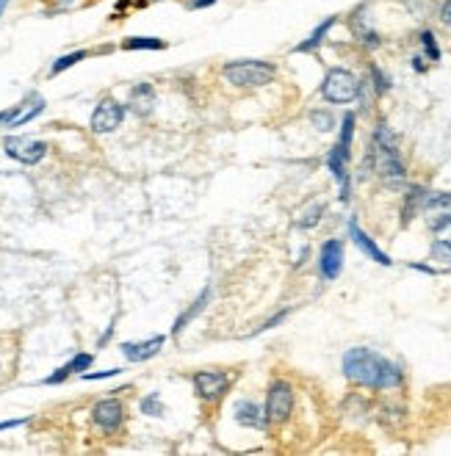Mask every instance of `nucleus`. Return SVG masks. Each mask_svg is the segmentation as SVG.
I'll list each match as a JSON object with an SVG mask.
<instances>
[{"label": "nucleus", "mask_w": 451, "mask_h": 456, "mask_svg": "<svg viewBox=\"0 0 451 456\" xmlns=\"http://www.w3.org/2000/svg\"><path fill=\"white\" fill-rule=\"evenodd\" d=\"M343 376L374 390H391L402 385V368L371 349H349L343 354Z\"/></svg>", "instance_id": "1"}, {"label": "nucleus", "mask_w": 451, "mask_h": 456, "mask_svg": "<svg viewBox=\"0 0 451 456\" xmlns=\"http://www.w3.org/2000/svg\"><path fill=\"white\" fill-rule=\"evenodd\" d=\"M374 155H377V169L385 180L399 183L405 177V166H402L399 152H396V139L385 125H380L374 133Z\"/></svg>", "instance_id": "2"}, {"label": "nucleus", "mask_w": 451, "mask_h": 456, "mask_svg": "<svg viewBox=\"0 0 451 456\" xmlns=\"http://www.w3.org/2000/svg\"><path fill=\"white\" fill-rule=\"evenodd\" d=\"M225 80L241 89L266 86L274 80V67L266 61H230L225 67Z\"/></svg>", "instance_id": "3"}, {"label": "nucleus", "mask_w": 451, "mask_h": 456, "mask_svg": "<svg viewBox=\"0 0 451 456\" xmlns=\"http://www.w3.org/2000/svg\"><path fill=\"white\" fill-rule=\"evenodd\" d=\"M357 91H360V83L349 69H330L321 83V94L327 103H352Z\"/></svg>", "instance_id": "4"}, {"label": "nucleus", "mask_w": 451, "mask_h": 456, "mask_svg": "<svg viewBox=\"0 0 451 456\" xmlns=\"http://www.w3.org/2000/svg\"><path fill=\"white\" fill-rule=\"evenodd\" d=\"M293 410V390L288 382H274L269 387V396H266V421L271 423H282Z\"/></svg>", "instance_id": "5"}, {"label": "nucleus", "mask_w": 451, "mask_h": 456, "mask_svg": "<svg viewBox=\"0 0 451 456\" xmlns=\"http://www.w3.org/2000/svg\"><path fill=\"white\" fill-rule=\"evenodd\" d=\"M3 150L8 158L19 161V164H39L47 152V144L44 141H36V139H22V136H8L3 141Z\"/></svg>", "instance_id": "6"}, {"label": "nucleus", "mask_w": 451, "mask_h": 456, "mask_svg": "<svg viewBox=\"0 0 451 456\" xmlns=\"http://www.w3.org/2000/svg\"><path fill=\"white\" fill-rule=\"evenodd\" d=\"M194 387H197L200 398L219 401L227 390H230V379H227V374H222V371H200V374H194Z\"/></svg>", "instance_id": "7"}, {"label": "nucleus", "mask_w": 451, "mask_h": 456, "mask_svg": "<svg viewBox=\"0 0 451 456\" xmlns=\"http://www.w3.org/2000/svg\"><path fill=\"white\" fill-rule=\"evenodd\" d=\"M122 119H125V108L117 100H103L92 114V130L94 133H111L122 125Z\"/></svg>", "instance_id": "8"}, {"label": "nucleus", "mask_w": 451, "mask_h": 456, "mask_svg": "<svg viewBox=\"0 0 451 456\" xmlns=\"http://www.w3.org/2000/svg\"><path fill=\"white\" fill-rule=\"evenodd\" d=\"M92 418H94V423H97L103 432H117V429L122 426L125 410H122V404H119L117 398H105V401H100V404L92 410Z\"/></svg>", "instance_id": "9"}, {"label": "nucleus", "mask_w": 451, "mask_h": 456, "mask_svg": "<svg viewBox=\"0 0 451 456\" xmlns=\"http://www.w3.org/2000/svg\"><path fill=\"white\" fill-rule=\"evenodd\" d=\"M318 268H321V277L324 279H338L341 268H343V243L341 240H327L321 246V260H318Z\"/></svg>", "instance_id": "10"}, {"label": "nucleus", "mask_w": 451, "mask_h": 456, "mask_svg": "<svg viewBox=\"0 0 451 456\" xmlns=\"http://www.w3.org/2000/svg\"><path fill=\"white\" fill-rule=\"evenodd\" d=\"M167 343V337L164 335H155V337H150V340H130V343H122V354L130 360V362H144V360H150V357H155L158 351H161V346Z\"/></svg>", "instance_id": "11"}, {"label": "nucleus", "mask_w": 451, "mask_h": 456, "mask_svg": "<svg viewBox=\"0 0 451 456\" xmlns=\"http://www.w3.org/2000/svg\"><path fill=\"white\" fill-rule=\"evenodd\" d=\"M349 238H352V240H355V243H357V246H360V249H363L371 260H377L380 265H391V257H388V254H385V252H382V249H380V246H377V243H374V240H371L363 229L357 227V222H355V219L349 222Z\"/></svg>", "instance_id": "12"}, {"label": "nucleus", "mask_w": 451, "mask_h": 456, "mask_svg": "<svg viewBox=\"0 0 451 456\" xmlns=\"http://www.w3.org/2000/svg\"><path fill=\"white\" fill-rule=\"evenodd\" d=\"M232 412H235V421L241 426H249V429H263L266 426V412L255 401H238L232 407Z\"/></svg>", "instance_id": "13"}, {"label": "nucleus", "mask_w": 451, "mask_h": 456, "mask_svg": "<svg viewBox=\"0 0 451 456\" xmlns=\"http://www.w3.org/2000/svg\"><path fill=\"white\" fill-rule=\"evenodd\" d=\"M153 103H155V91H153L150 83H139V86L130 91V108H133L136 114H147V111L153 108Z\"/></svg>", "instance_id": "14"}, {"label": "nucleus", "mask_w": 451, "mask_h": 456, "mask_svg": "<svg viewBox=\"0 0 451 456\" xmlns=\"http://www.w3.org/2000/svg\"><path fill=\"white\" fill-rule=\"evenodd\" d=\"M208 299H211V288H205V290L200 293V299L194 301V307H189V310H186V313H183V315H180V318L175 321V335H180V332H183V326H186V324H189L192 318H197V315H200V313L205 310Z\"/></svg>", "instance_id": "15"}, {"label": "nucleus", "mask_w": 451, "mask_h": 456, "mask_svg": "<svg viewBox=\"0 0 451 456\" xmlns=\"http://www.w3.org/2000/svg\"><path fill=\"white\" fill-rule=\"evenodd\" d=\"M167 42L155 36H130L122 42V50H164Z\"/></svg>", "instance_id": "16"}, {"label": "nucleus", "mask_w": 451, "mask_h": 456, "mask_svg": "<svg viewBox=\"0 0 451 456\" xmlns=\"http://www.w3.org/2000/svg\"><path fill=\"white\" fill-rule=\"evenodd\" d=\"M332 25H335V17H330V19H324V22H321V25H318V28L313 30V36H310L307 42H302V44L296 47V53H307V50H316V47L321 44V39L327 36V30H330Z\"/></svg>", "instance_id": "17"}, {"label": "nucleus", "mask_w": 451, "mask_h": 456, "mask_svg": "<svg viewBox=\"0 0 451 456\" xmlns=\"http://www.w3.org/2000/svg\"><path fill=\"white\" fill-rule=\"evenodd\" d=\"M89 53L86 50H75V53H69V55H61L56 64H53V69H50V75H58V72H64V69H69L72 64H78V61H83Z\"/></svg>", "instance_id": "18"}, {"label": "nucleus", "mask_w": 451, "mask_h": 456, "mask_svg": "<svg viewBox=\"0 0 451 456\" xmlns=\"http://www.w3.org/2000/svg\"><path fill=\"white\" fill-rule=\"evenodd\" d=\"M321 213H324V205H321V202H313V205L302 213L299 225H302V227H316V225H318V219H321Z\"/></svg>", "instance_id": "19"}, {"label": "nucleus", "mask_w": 451, "mask_h": 456, "mask_svg": "<svg viewBox=\"0 0 451 456\" xmlns=\"http://www.w3.org/2000/svg\"><path fill=\"white\" fill-rule=\"evenodd\" d=\"M429 225H432V229L438 232L441 240H451V213H441V216L432 219Z\"/></svg>", "instance_id": "20"}, {"label": "nucleus", "mask_w": 451, "mask_h": 456, "mask_svg": "<svg viewBox=\"0 0 451 456\" xmlns=\"http://www.w3.org/2000/svg\"><path fill=\"white\" fill-rule=\"evenodd\" d=\"M92 354H78V357H72L69 362H67V368H69V374H83V371H89L92 368Z\"/></svg>", "instance_id": "21"}, {"label": "nucleus", "mask_w": 451, "mask_h": 456, "mask_svg": "<svg viewBox=\"0 0 451 456\" xmlns=\"http://www.w3.org/2000/svg\"><path fill=\"white\" fill-rule=\"evenodd\" d=\"M310 122L321 130V133H327V130H332V125H335V119H332V114H324V111H313L310 114Z\"/></svg>", "instance_id": "22"}, {"label": "nucleus", "mask_w": 451, "mask_h": 456, "mask_svg": "<svg viewBox=\"0 0 451 456\" xmlns=\"http://www.w3.org/2000/svg\"><path fill=\"white\" fill-rule=\"evenodd\" d=\"M142 410H144V415H155V418H161V415H164L161 396H158V393H153L150 398H144V401H142Z\"/></svg>", "instance_id": "23"}, {"label": "nucleus", "mask_w": 451, "mask_h": 456, "mask_svg": "<svg viewBox=\"0 0 451 456\" xmlns=\"http://www.w3.org/2000/svg\"><path fill=\"white\" fill-rule=\"evenodd\" d=\"M432 257L441 260V263H451V240H435L432 243Z\"/></svg>", "instance_id": "24"}, {"label": "nucleus", "mask_w": 451, "mask_h": 456, "mask_svg": "<svg viewBox=\"0 0 451 456\" xmlns=\"http://www.w3.org/2000/svg\"><path fill=\"white\" fill-rule=\"evenodd\" d=\"M421 42H424V47H427L429 58H432V61H438V58H441V50H438V44H435V36H432V33L427 30V33L421 36Z\"/></svg>", "instance_id": "25"}, {"label": "nucleus", "mask_w": 451, "mask_h": 456, "mask_svg": "<svg viewBox=\"0 0 451 456\" xmlns=\"http://www.w3.org/2000/svg\"><path fill=\"white\" fill-rule=\"evenodd\" d=\"M117 374H119V368H111V371H86L83 379L86 382H97V379H108V376H117Z\"/></svg>", "instance_id": "26"}, {"label": "nucleus", "mask_w": 451, "mask_h": 456, "mask_svg": "<svg viewBox=\"0 0 451 456\" xmlns=\"http://www.w3.org/2000/svg\"><path fill=\"white\" fill-rule=\"evenodd\" d=\"M19 108H22V105H14V108H8V111H0V125H8V122L19 114Z\"/></svg>", "instance_id": "27"}, {"label": "nucleus", "mask_w": 451, "mask_h": 456, "mask_svg": "<svg viewBox=\"0 0 451 456\" xmlns=\"http://www.w3.org/2000/svg\"><path fill=\"white\" fill-rule=\"evenodd\" d=\"M441 19H443L446 25H451V0L443 3V8H441Z\"/></svg>", "instance_id": "28"}, {"label": "nucleus", "mask_w": 451, "mask_h": 456, "mask_svg": "<svg viewBox=\"0 0 451 456\" xmlns=\"http://www.w3.org/2000/svg\"><path fill=\"white\" fill-rule=\"evenodd\" d=\"M25 421H3L0 423V432H6V429H14V426H22Z\"/></svg>", "instance_id": "29"}, {"label": "nucleus", "mask_w": 451, "mask_h": 456, "mask_svg": "<svg viewBox=\"0 0 451 456\" xmlns=\"http://www.w3.org/2000/svg\"><path fill=\"white\" fill-rule=\"evenodd\" d=\"M211 3H216V0H194L192 6H194V8H205V6H211Z\"/></svg>", "instance_id": "30"}, {"label": "nucleus", "mask_w": 451, "mask_h": 456, "mask_svg": "<svg viewBox=\"0 0 451 456\" xmlns=\"http://www.w3.org/2000/svg\"><path fill=\"white\" fill-rule=\"evenodd\" d=\"M6 3H8V0H0V14H3V8H6Z\"/></svg>", "instance_id": "31"}]
</instances>
